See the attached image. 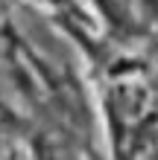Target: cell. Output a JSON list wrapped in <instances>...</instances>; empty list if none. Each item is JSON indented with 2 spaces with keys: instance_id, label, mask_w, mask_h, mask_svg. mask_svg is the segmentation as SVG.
I'll list each match as a JSON object with an SVG mask.
<instances>
[]
</instances>
